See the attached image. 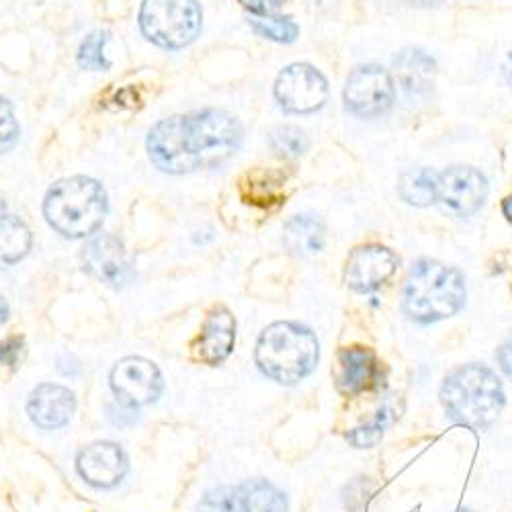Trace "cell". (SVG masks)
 Returning <instances> with one entry per match:
<instances>
[{"label":"cell","instance_id":"obj_20","mask_svg":"<svg viewBox=\"0 0 512 512\" xmlns=\"http://www.w3.org/2000/svg\"><path fill=\"white\" fill-rule=\"evenodd\" d=\"M326 228L314 213H300L283 230V244L295 256H312L324 248Z\"/></svg>","mask_w":512,"mask_h":512},{"label":"cell","instance_id":"obj_33","mask_svg":"<svg viewBox=\"0 0 512 512\" xmlns=\"http://www.w3.org/2000/svg\"><path fill=\"white\" fill-rule=\"evenodd\" d=\"M502 213H504V218L512 224V195H508V197L502 201Z\"/></svg>","mask_w":512,"mask_h":512},{"label":"cell","instance_id":"obj_28","mask_svg":"<svg viewBox=\"0 0 512 512\" xmlns=\"http://www.w3.org/2000/svg\"><path fill=\"white\" fill-rule=\"evenodd\" d=\"M234 488H216L205 492L197 504V512H232Z\"/></svg>","mask_w":512,"mask_h":512},{"label":"cell","instance_id":"obj_37","mask_svg":"<svg viewBox=\"0 0 512 512\" xmlns=\"http://www.w3.org/2000/svg\"><path fill=\"white\" fill-rule=\"evenodd\" d=\"M5 209H7V203L3 197H0V218H5Z\"/></svg>","mask_w":512,"mask_h":512},{"label":"cell","instance_id":"obj_6","mask_svg":"<svg viewBox=\"0 0 512 512\" xmlns=\"http://www.w3.org/2000/svg\"><path fill=\"white\" fill-rule=\"evenodd\" d=\"M187 140L199 164H220L238 150L242 127L228 111L205 109L187 117Z\"/></svg>","mask_w":512,"mask_h":512},{"label":"cell","instance_id":"obj_19","mask_svg":"<svg viewBox=\"0 0 512 512\" xmlns=\"http://www.w3.org/2000/svg\"><path fill=\"white\" fill-rule=\"evenodd\" d=\"M232 512H289V504L275 484L254 478L234 488Z\"/></svg>","mask_w":512,"mask_h":512},{"label":"cell","instance_id":"obj_29","mask_svg":"<svg viewBox=\"0 0 512 512\" xmlns=\"http://www.w3.org/2000/svg\"><path fill=\"white\" fill-rule=\"evenodd\" d=\"M240 3L254 15L271 17L285 5V0H240Z\"/></svg>","mask_w":512,"mask_h":512},{"label":"cell","instance_id":"obj_11","mask_svg":"<svg viewBox=\"0 0 512 512\" xmlns=\"http://www.w3.org/2000/svg\"><path fill=\"white\" fill-rule=\"evenodd\" d=\"M488 197V181L474 166H451L437 173V203L461 218L474 216Z\"/></svg>","mask_w":512,"mask_h":512},{"label":"cell","instance_id":"obj_1","mask_svg":"<svg viewBox=\"0 0 512 512\" xmlns=\"http://www.w3.org/2000/svg\"><path fill=\"white\" fill-rule=\"evenodd\" d=\"M439 398L447 416L472 431L490 429L506 404L500 377L484 363H467L447 373Z\"/></svg>","mask_w":512,"mask_h":512},{"label":"cell","instance_id":"obj_8","mask_svg":"<svg viewBox=\"0 0 512 512\" xmlns=\"http://www.w3.org/2000/svg\"><path fill=\"white\" fill-rule=\"evenodd\" d=\"M275 97L289 113H314L328 101V80L310 64H293L279 74Z\"/></svg>","mask_w":512,"mask_h":512},{"label":"cell","instance_id":"obj_7","mask_svg":"<svg viewBox=\"0 0 512 512\" xmlns=\"http://www.w3.org/2000/svg\"><path fill=\"white\" fill-rule=\"evenodd\" d=\"M109 383L117 402L132 410L154 404L164 390L160 369L144 357H125L115 363Z\"/></svg>","mask_w":512,"mask_h":512},{"label":"cell","instance_id":"obj_13","mask_svg":"<svg viewBox=\"0 0 512 512\" xmlns=\"http://www.w3.org/2000/svg\"><path fill=\"white\" fill-rule=\"evenodd\" d=\"M400 265L398 256L381 244H365L355 248L345 265V283L357 293L377 291L386 285Z\"/></svg>","mask_w":512,"mask_h":512},{"label":"cell","instance_id":"obj_22","mask_svg":"<svg viewBox=\"0 0 512 512\" xmlns=\"http://www.w3.org/2000/svg\"><path fill=\"white\" fill-rule=\"evenodd\" d=\"M31 250V232L15 216L0 218V265H15Z\"/></svg>","mask_w":512,"mask_h":512},{"label":"cell","instance_id":"obj_26","mask_svg":"<svg viewBox=\"0 0 512 512\" xmlns=\"http://www.w3.org/2000/svg\"><path fill=\"white\" fill-rule=\"evenodd\" d=\"M109 41V35L107 33H93L89 35L87 39L82 41V46L78 50V64L84 68V70H93V72H99V70H107L109 68V60L105 56V46Z\"/></svg>","mask_w":512,"mask_h":512},{"label":"cell","instance_id":"obj_25","mask_svg":"<svg viewBox=\"0 0 512 512\" xmlns=\"http://www.w3.org/2000/svg\"><path fill=\"white\" fill-rule=\"evenodd\" d=\"M252 29L267 39L277 41V44H291L300 35V27L289 17H254Z\"/></svg>","mask_w":512,"mask_h":512},{"label":"cell","instance_id":"obj_23","mask_svg":"<svg viewBox=\"0 0 512 512\" xmlns=\"http://www.w3.org/2000/svg\"><path fill=\"white\" fill-rule=\"evenodd\" d=\"M394 418H396V408L392 402H386L375 412V416L369 422L347 433V441L357 449H371L383 439V435H386L388 426L394 422Z\"/></svg>","mask_w":512,"mask_h":512},{"label":"cell","instance_id":"obj_27","mask_svg":"<svg viewBox=\"0 0 512 512\" xmlns=\"http://www.w3.org/2000/svg\"><path fill=\"white\" fill-rule=\"evenodd\" d=\"M19 136V123L9 101L0 99V154L13 148Z\"/></svg>","mask_w":512,"mask_h":512},{"label":"cell","instance_id":"obj_16","mask_svg":"<svg viewBox=\"0 0 512 512\" xmlns=\"http://www.w3.org/2000/svg\"><path fill=\"white\" fill-rule=\"evenodd\" d=\"M396 80L410 103L426 101L435 91L437 62L420 48H406L394 58Z\"/></svg>","mask_w":512,"mask_h":512},{"label":"cell","instance_id":"obj_18","mask_svg":"<svg viewBox=\"0 0 512 512\" xmlns=\"http://www.w3.org/2000/svg\"><path fill=\"white\" fill-rule=\"evenodd\" d=\"M236 343V320L224 306L213 308L201 328L195 343L197 359L205 365H222L234 351Z\"/></svg>","mask_w":512,"mask_h":512},{"label":"cell","instance_id":"obj_30","mask_svg":"<svg viewBox=\"0 0 512 512\" xmlns=\"http://www.w3.org/2000/svg\"><path fill=\"white\" fill-rule=\"evenodd\" d=\"M21 349H23V338H19V336L9 338L7 343H0V363L15 365L19 361Z\"/></svg>","mask_w":512,"mask_h":512},{"label":"cell","instance_id":"obj_35","mask_svg":"<svg viewBox=\"0 0 512 512\" xmlns=\"http://www.w3.org/2000/svg\"><path fill=\"white\" fill-rule=\"evenodd\" d=\"M7 318H9V304L0 297V326L7 322Z\"/></svg>","mask_w":512,"mask_h":512},{"label":"cell","instance_id":"obj_24","mask_svg":"<svg viewBox=\"0 0 512 512\" xmlns=\"http://www.w3.org/2000/svg\"><path fill=\"white\" fill-rule=\"evenodd\" d=\"M269 144L273 152H277L283 158H300L308 150L306 134L300 130V127H293V125H283L273 130Z\"/></svg>","mask_w":512,"mask_h":512},{"label":"cell","instance_id":"obj_5","mask_svg":"<svg viewBox=\"0 0 512 512\" xmlns=\"http://www.w3.org/2000/svg\"><path fill=\"white\" fill-rule=\"evenodd\" d=\"M140 27L156 46L181 50L201 31V9L197 0H144Z\"/></svg>","mask_w":512,"mask_h":512},{"label":"cell","instance_id":"obj_21","mask_svg":"<svg viewBox=\"0 0 512 512\" xmlns=\"http://www.w3.org/2000/svg\"><path fill=\"white\" fill-rule=\"evenodd\" d=\"M400 197L414 207H429L437 203V170L416 168L408 170L398 183Z\"/></svg>","mask_w":512,"mask_h":512},{"label":"cell","instance_id":"obj_17","mask_svg":"<svg viewBox=\"0 0 512 512\" xmlns=\"http://www.w3.org/2000/svg\"><path fill=\"white\" fill-rule=\"evenodd\" d=\"M76 410L74 394L58 383H41L27 400V414L37 429L56 431L66 426Z\"/></svg>","mask_w":512,"mask_h":512},{"label":"cell","instance_id":"obj_32","mask_svg":"<svg viewBox=\"0 0 512 512\" xmlns=\"http://www.w3.org/2000/svg\"><path fill=\"white\" fill-rule=\"evenodd\" d=\"M58 369H60V373H64V375H68V377H74V375H78V373H80V365H78V361H76L74 357H70V355L60 357V361H58Z\"/></svg>","mask_w":512,"mask_h":512},{"label":"cell","instance_id":"obj_4","mask_svg":"<svg viewBox=\"0 0 512 512\" xmlns=\"http://www.w3.org/2000/svg\"><path fill=\"white\" fill-rule=\"evenodd\" d=\"M48 224L66 238L93 236L105 220L107 193L103 185L87 177L56 183L44 203Z\"/></svg>","mask_w":512,"mask_h":512},{"label":"cell","instance_id":"obj_14","mask_svg":"<svg viewBox=\"0 0 512 512\" xmlns=\"http://www.w3.org/2000/svg\"><path fill=\"white\" fill-rule=\"evenodd\" d=\"M76 469L89 486L109 490L121 484L130 469V459L121 445L113 441H97L78 453Z\"/></svg>","mask_w":512,"mask_h":512},{"label":"cell","instance_id":"obj_31","mask_svg":"<svg viewBox=\"0 0 512 512\" xmlns=\"http://www.w3.org/2000/svg\"><path fill=\"white\" fill-rule=\"evenodd\" d=\"M496 359H498L500 369L512 379V334L500 345V349L496 353Z\"/></svg>","mask_w":512,"mask_h":512},{"label":"cell","instance_id":"obj_2","mask_svg":"<svg viewBox=\"0 0 512 512\" xmlns=\"http://www.w3.org/2000/svg\"><path fill=\"white\" fill-rule=\"evenodd\" d=\"M465 293L461 271L433 259H420L406 281L404 312L416 324H435L463 310Z\"/></svg>","mask_w":512,"mask_h":512},{"label":"cell","instance_id":"obj_12","mask_svg":"<svg viewBox=\"0 0 512 512\" xmlns=\"http://www.w3.org/2000/svg\"><path fill=\"white\" fill-rule=\"evenodd\" d=\"M82 263L95 279L107 283L113 289H123L134 279V267L123 244L109 236H93L82 250Z\"/></svg>","mask_w":512,"mask_h":512},{"label":"cell","instance_id":"obj_34","mask_svg":"<svg viewBox=\"0 0 512 512\" xmlns=\"http://www.w3.org/2000/svg\"><path fill=\"white\" fill-rule=\"evenodd\" d=\"M408 3L418 5V7H437V5L445 3V0H408Z\"/></svg>","mask_w":512,"mask_h":512},{"label":"cell","instance_id":"obj_10","mask_svg":"<svg viewBox=\"0 0 512 512\" xmlns=\"http://www.w3.org/2000/svg\"><path fill=\"white\" fill-rule=\"evenodd\" d=\"M152 162L170 175H185L199 166L187 140V117H170L152 127L148 136Z\"/></svg>","mask_w":512,"mask_h":512},{"label":"cell","instance_id":"obj_15","mask_svg":"<svg viewBox=\"0 0 512 512\" xmlns=\"http://www.w3.org/2000/svg\"><path fill=\"white\" fill-rule=\"evenodd\" d=\"M381 363L369 347H347L338 353L336 388L347 398L373 392L381 386Z\"/></svg>","mask_w":512,"mask_h":512},{"label":"cell","instance_id":"obj_36","mask_svg":"<svg viewBox=\"0 0 512 512\" xmlns=\"http://www.w3.org/2000/svg\"><path fill=\"white\" fill-rule=\"evenodd\" d=\"M504 76H506V80L512 84V52L508 54V58H506V62H504Z\"/></svg>","mask_w":512,"mask_h":512},{"label":"cell","instance_id":"obj_3","mask_svg":"<svg viewBox=\"0 0 512 512\" xmlns=\"http://www.w3.org/2000/svg\"><path fill=\"white\" fill-rule=\"evenodd\" d=\"M320 345L316 334L295 322H275L263 330L256 343L254 361L281 386H295L318 365Z\"/></svg>","mask_w":512,"mask_h":512},{"label":"cell","instance_id":"obj_38","mask_svg":"<svg viewBox=\"0 0 512 512\" xmlns=\"http://www.w3.org/2000/svg\"><path fill=\"white\" fill-rule=\"evenodd\" d=\"M457 512H474V510L472 508H459Z\"/></svg>","mask_w":512,"mask_h":512},{"label":"cell","instance_id":"obj_9","mask_svg":"<svg viewBox=\"0 0 512 512\" xmlns=\"http://www.w3.org/2000/svg\"><path fill=\"white\" fill-rule=\"evenodd\" d=\"M394 97V78L375 64L355 68L345 87V103L359 117L383 115L392 107Z\"/></svg>","mask_w":512,"mask_h":512}]
</instances>
